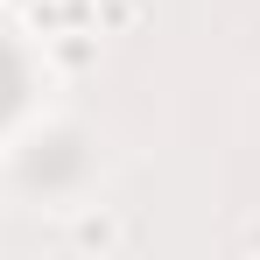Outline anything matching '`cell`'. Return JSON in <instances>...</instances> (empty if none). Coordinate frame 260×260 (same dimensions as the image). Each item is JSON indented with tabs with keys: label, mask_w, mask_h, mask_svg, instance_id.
Listing matches in <instances>:
<instances>
[{
	"label": "cell",
	"mask_w": 260,
	"mask_h": 260,
	"mask_svg": "<svg viewBox=\"0 0 260 260\" xmlns=\"http://www.w3.org/2000/svg\"><path fill=\"white\" fill-rule=\"evenodd\" d=\"M14 91H21V71H14V56H7V49H0V113H7V106H14Z\"/></svg>",
	"instance_id": "6da1fadb"
}]
</instances>
